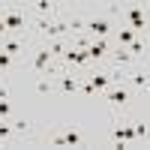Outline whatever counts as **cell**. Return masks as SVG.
I'll use <instances>...</instances> for the list:
<instances>
[{
	"label": "cell",
	"instance_id": "1",
	"mask_svg": "<svg viewBox=\"0 0 150 150\" xmlns=\"http://www.w3.org/2000/svg\"><path fill=\"white\" fill-rule=\"evenodd\" d=\"M84 30H90L93 36L105 39V36H108V30H111V24H108V18H90V21H84Z\"/></svg>",
	"mask_w": 150,
	"mask_h": 150
},
{
	"label": "cell",
	"instance_id": "2",
	"mask_svg": "<svg viewBox=\"0 0 150 150\" xmlns=\"http://www.w3.org/2000/svg\"><path fill=\"white\" fill-rule=\"evenodd\" d=\"M108 102L123 108V105L129 102V90H126V87H111V90H108Z\"/></svg>",
	"mask_w": 150,
	"mask_h": 150
},
{
	"label": "cell",
	"instance_id": "3",
	"mask_svg": "<svg viewBox=\"0 0 150 150\" xmlns=\"http://www.w3.org/2000/svg\"><path fill=\"white\" fill-rule=\"evenodd\" d=\"M48 60H51V51H48V48H39V51H36V57H33V72H45V66H48Z\"/></svg>",
	"mask_w": 150,
	"mask_h": 150
},
{
	"label": "cell",
	"instance_id": "4",
	"mask_svg": "<svg viewBox=\"0 0 150 150\" xmlns=\"http://www.w3.org/2000/svg\"><path fill=\"white\" fill-rule=\"evenodd\" d=\"M105 51H108V39H96L90 48H87V57H90V60H99V57H105Z\"/></svg>",
	"mask_w": 150,
	"mask_h": 150
},
{
	"label": "cell",
	"instance_id": "5",
	"mask_svg": "<svg viewBox=\"0 0 150 150\" xmlns=\"http://www.w3.org/2000/svg\"><path fill=\"white\" fill-rule=\"evenodd\" d=\"M111 78H114V75H90L87 84H90L93 90H105V87H111Z\"/></svg>",
	"mask_w": 150,
	"mask_h": 150
},
{
	"label": "cell",
	"instance_id": "6",
	"mask_svg": "<svg viewBox=\"0 0 150 150\" xmlns=\"http://www.w3.org/2000/svg\"><path fill=\"white\" fill-rule=\"evenodd\" d=\"M3 27H6V30H18V27H24V15H21V12H9V15L3 18Z\"/></svg>",
	"mask_w": 150,
	"mask_h": 150
},
{
	"label": "cell",
	"instance_id": "7",
	"mask_svg": "<svg viewBox=\"0 0 150 150\" xmlns=\"http://www.w3.org/2000/svg\"><path fill=\"white\" fill-rule=\"evenodd\" d=\"M63 57L69 60V63H78V66H84L87 60H90V57H87V51H75V48H66V51H63Z\"/></svg>",
	"mask_w": 150,
	"mask_h": 150
},
{
	"label": "cell",
	"instance_id": "8",
	"mask_svg": "<svg viewBox=\"0 0 150 150\" xmlns=\"http://www.w3.org/2000/svg\"><path fill=\"white\" fill-rule=\"evenodd\" d=\"M0 51H6L9 57H15V54H21V51H24V42H21V39H9V42L0 45Z\"/></svg>",
	"mask_w": 150,
	"mask_h": 150
},
{
	"label": "cell",
	"instance_id": "9",
	"mask_svg": "<svg viewBox=\"0 0 150 150\" xmlns=\"http://www.w3.org/2000/svg\"><path fill=\"white\" fill-rule=\"evenodd\" d=\"M60 90H63V93H75V90H78V81L69 78V75H63V78H60Z\"/></svg>",
	"mask_w": 150,
	"mask_h": 150
},
{
	"label": "cell",
	"instance_id": "10",
	"mask_svg": "<svg viewBox=\"0 0 150 150\" xmlns=\"http://www.w3.org/2000/svg\"><path fill=\"white\" fill-rule=\"evenodd\" d=\"M135 39H138V33H135L132 27H123L120 30V45H132Z\"/></svg>",
	"mask_w": 150,
	"mask_h": 150
},
{
	"label": "cell",
	"instance_id": "11",
	"mask_svg": "<svg viewBox=\"0 0 150 150\" xmlns=\"http://www.w3.org/2000/svg\"><path fill=\"white\" fill-rule=\"evenodd\" d=\"M63 138H66V147H75V144H81V132L78 129H69Z\"/></svg>",
	"mask_w": 150,
	"mask_h": 150
},
{
	"label": "cell",
	"instance_id": "12",
	"mask_svg": "<svg viewBox=\"0 0 150 150\" xmlns=\"http://www.w3.org/2000/svg\"><path fill=\"white\" fill-rule=\"evenodd\" d=\"M132 84H135V87H150V75H144V72H132Z\"/></svg>",
	"mask_w": 150,
	"mask_h": 150
},
{
	"label": "cell",
	"instance_id": "13",
	"mask_svg": "<svg viewBox=\"0 0 150 150\" xmlns=\"http://www.w3.org/2000/svg\"><path fill=\"white\" fill-rule=\"evenodd\" d=\"M45 48H48V51H51V57H54V54H63V51H66V42H60V39H54V42H48Z\"/></svg>",
	"mask_w": 150,
	"mask_h": 150
},
{
	"label": "cell",
	"instance_id": "14",
	"mask_svg": "<svg viewBox=\"0 0 150 150\" xmlns=\"http://www.w3.org/2000/svg\"><path fill=\"white\" fill-rule=\"evenodd\" d=\"M129 57H132V54L126 51V48H117V51H114V63H117V66H120V63H129Z\"/></svg>",
	"mask_w": 150,
	"mask_h": 150
},
{
	"label": "cell",
	"instance_id": "15",
	"mask_svg": "<svg viewBox=\"0 0 150 150\" xmlns=\"http://www.w3.org/2000/svg\"><path fill=\"white\" fill-rule=\"evenodd\" d=\"M36 15H48V12H51V3H48V0H36Z\"/></svg>",
	"mask_w": 150,
	"mask_h": 150
},
{
	"label": "cell",
	"instance_id": "16",
	"mask_svg": "<svg viewBox=\"0 0 150 150\" xmlns=\"http://www.w3.org/2000/svg\"><path fill=\"white\" fill-rule=\"evenodd\" d=\"M144 48H147V45H144L141 39H135V42L129 45V54H144Z\"/></svg>",
	"mask_w": 150,
	"mask_h": 150
},
{
	"label": "cell",
	"instance_id": "17",
	"mask_svg": "<svg viewBox=\"0 0 150 150\" xmlns=\"http://www.w3.org/2000/svg\"><path fill=\"white\" fill-rule=\"evenodd\" d=\"M0 69H12V57L6 51H0Z\"/></svg>",
	"mask_w": 150,
	"mask_h": 150
},
{
	"label": "cell",
	"instance_id": "18",
	"mask_svg": "<svg viewBox=\"0 0 150 150\" xmlns=\"http://www.w3.org/2000/svg\"><path fill=\"white\" fill-rule=\"evenodd\" d=\"M9 111H12L9 102H6V99H0V120H6V117H9Z\"/></svg>",
	"mask_w": 150,
	"mask_h": 150
},
{
	"label": "cell",
	"instance_id": "19",
	"mask_svg": "<svg viewBox=\"0 0 150 150\" xmlns=\"http://www.w3.org/2000/svg\"><path fill=\"white\" fill-rule=\"evenodd\" d=\"M36 90H39V93H48V90H51V84H48V78H39V81H36Z\"/></svg>",
	"mask_w": 150,
	"mask_h": 150
},
{
	"label": "cell",
	"instance_id": "20",
	"mask_svg": "<svg viewBox=\"0 0 150 150\" xmlns=\"http://www.w3.org/2000/svg\"><path fill=\"white\" fill-rule=\"evenodd\" d=\"M12 135V126H6V123H0V138H9Z\"/></svg>",
	"mask_w": 150,
	"mask_h": 150
},
{
	"label": "cell",
	"instance_id": "21",
	"mask_svg": "<svg viewBox=\"0 0 150 150\" xmlns=\"http://www.w3.org/2000/svg\"><path fill=\"white\" fill-rule=\"evenodd\" d=\"M135 138H147V129H144V123H138V126H135Z\"/></svg>",
	"mask_w": 150,
	"mask_h": 150
},
{
	"label": "cell",
	"instance_id": "22",
	"mask_svg": "<svg viewBox=\"0 0 150 150\" xmlns=\"http://www.w3.org/2000/svg\"><path fill=\"white\" fill-rule=\"evenodd\" d=\"M51 144H54V147H66V138H63V135H54Z\"/></svg>",
	"mask_w": 150,
	"mask_h": 150
},
{
	"label": "cell",
	"instance_id": "23",
	"mask_svg": "<svg viewBox=\"0 0 150 150\" xmlns=\"http://www.w3.org/2000/svg\"><path fill=\"white\" fill-rule=\"evenodd\" d=\"M3 30H6V27H3V18H0V33H3Z\"/></svg>",
	"mask_w": 150,
	"mask_h": 150
},
{
	"label": "cell",
	"instance_id": "24",
	"mask_svg": "<svg viewBox=\"0 0 150 150\" xmlns=\"http://www.w3.org/2000/svg\"><path fill=\"white\" fill-rule=\"evenodd\" d=\"M0 141H3V138H0Z\"/></svg>",
	"mask_w": 150,
	"mask_h": 150
}]
</instances>
